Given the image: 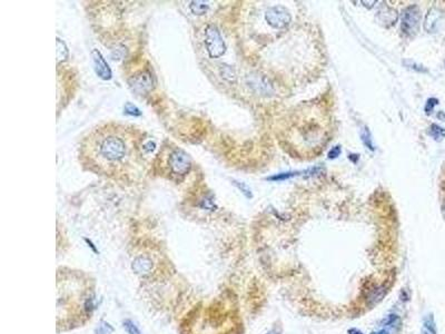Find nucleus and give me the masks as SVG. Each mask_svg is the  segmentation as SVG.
I'll use <instances>...</instances> for the list:
<instances>
[{
  "mask_svg": "<svg viewBox=\"0 0 445 334\" xmlns=\"http://www.w3.org/2000/svg\"><path fill=\"white\" fill-rule=\"evenodd\" d=\"M136 154L133 132L120 125L94 130L81 144V160L92 171L116 176L126 171Z\"/></svg>",
  "mask_w": 445,
  "mask_h": 334,
  "instance_id": "1",
  "label": "nucleus"
},
{
  "mask_svg": "<svg viewBox=\"0 0 445 334\" xmlns=\"http://www.w3.org/2000/svg\"><path fill=\"white\" fill-rule=\"evenodd\" d=\"M205 45L210 58H219L226 52V45L219 30L214 25H208L205 28Z\"/></svg>",
  "mask_w": 445,
  "mask_h": 334,
  "instance_id": "2",
  "label": "nucleus"
},
{
  "mask_svg": "<svg viewBox=\"0 0 445 334\" xmlns=\"http://www.w3.org/2000/svg\"><path fill=\"white\" fill-rule=\"evenodd\" d=\"M168 166L174 175L185 176L189 173L191 168L190 157L183 149H174L168 157Z\"/></svg>",
  "mask_w": 445,
  "mask_h": 334,
  "instance_id": "3",
  "label": "nucleus"
},
{
  "mask_svg": "<svg viewBox=\"0 0 445 334\" xmlns=\"http://www.w3.org/2000/svg\"><path fill=\"white\" fill-rule=\"evenodd\" d=\"M421 22V10L419 6L412 5L408 6L407 8L404 9L402 14V23L401 28L402 32L406 36H413L416 35L420 28Z\"/></svg>",
  "mask_w": 445,
  "mask_h": 334,
  "instance_id": "4",
  "label": "nucleus"
},
{
  "mask_svg": "<svg viewBox=\"0 0 445 334\" xmlns=\"http://www.w3.org/2000/svg\"><path fill=\"white\" fill-rule=\"evenodd\" d=\"M265 18L269 25L276 29H282L287 27L292 20L288 10L283 7V6H274V7H270L269 9H267Z\"/></svg>",
  "mask_w": 445,
  "mask_h": 334,
  "instance_id": "5",
  "label": "nucleus"
},
{
  "mask_svg": "<svg viewBox=\"0 0 445 334\" xmlns=\"http://www.w3.org/2000/svg\"><path fill=\"white\" fill-rule=\"evenodd\" d=\"M130 88L138 94H147L154 87L153 75L149 70H142L133 75L128 81Z\"/></svg>",
  "mask_w": 445,
  "mask_h": 334,
  "instance_id": "6",
  "label": "nucleus"
},
{
  "mask_svg": "<svg viewBox=\"0 0 445 334\" xmlns=\"http://www.w3.org/2000/svg\"><path fill=\"white\" fill-rule=\"evenodd\" d=\"M247 84L249 87L255 90L260 95L269 96L274 93L273 85L269 83L266 77L262 75H251L247 78Z\"/></svg>",
  "mask_w": 445,
  "mask_h": 334,
  "instance_id": "7",
  "label": "nucleus"
},
{
  "mask_svg": "<svg viewBox=\"0 0 445 334\" xmlns=\"http://www.w3.org/2000/svg\"><path fill=\"white\" fill-rule=\"evenodd\" d=\"M444 18V13L442 10L433 7L429 10V13L425 16L424 21V29L428 33H435L440 27L441 22Z\"/></svg>",
  "mask_w": 445,
  "mask_h": 334,
  "instance_id": "8",
  "label": "nucleus"
},
{
  "mask_svg": "<svg viewBox=\"0 0 445 334\" xmlns=\"http://www.w3.org/2000/svg\"><path fill=\"white\" fill-rule=\"evenodd\" d=\"M93 59H94V66H95V70L96 74H97L101 80H110L112 78V70L109 68V66L106 63L105 58L103 57V55H101L97 49H94L93 53Z\"/></svg>",
  "mask_w": 445,
  "mask_h": 334,
  "instance_id": "9",
  "label": "nucleus"
},
{
  "mask_svg": "<svg viewBox=\"0 0 445 334\" xmlns=\"http://www.w3.org/2000/svg\"><path fill=\"white\" fill-rule=\"evenodd\" d=\"M398 17L399 16L398 13H396V10L388 7L386 5H383L382 8L378 10V13L376 15L377 20L385 27L393 26L396 20H398Z\"/></svg>",
  "mask_w": 445,
  "mask_h": 334,
  "instance_id": "10",
  "label": "nucleus"
},
{
  "mask_svg": "<svg viewBox=\"0 0 445 334\" xmlns=\"http://www.w3.org/2000/svg\"><path fill=\"white\" fill-rule=\"evenodd\" d=\"M321 171V168L320 167H314V168H311V169H306V171H300V172H287V173H280V174H276V175H273V176H270V177H267V181H274V182H277V181H285V179H290V178H292V177H295V176H299V175H314V174H316V173H318Z\"/></svg>",
  "mask_w": 445,
  "mask_h": 334,
  "instance_id": "11",
  "label": "nucleus"
},
{
  "mask_svg": "<svg viewBox=\"0 0 445 334\" xmlns=\"http://www.w3.org/2000/svg\"><path fill=\"white\" fill-rule=\"evenodd\" d=\"M152 261L146 256L137 258L133 263V269L136 271V273H142V274H146V273L152 270Z\"/></svg>",
  "mask_w": 445,
  "mask_h": 334,
  "instance_id": "12",
  "label": "nucleus"
},
{
  "mask_svg": "<svg viewBox=\"0 0 445 334\" xmlns=\"http://www.w3.org/2000/svg\"><path fill=\"white\" fill-rule=\"evenodd\" d=\"M189 9L194 15L202 16L207 13L208 5L205 2H191L189 5Z\"/></svg>",
  "mask_w": 445,
  "mask_h": 334,
  "instance_id": "13",
  "label": "nucleus"
},
{
  "mask_svg": "<svg viewBox=\"0 0 445 334\" xmlns=\"http://www.w3.org/2000/svg\"><path fill=\"white\" fill-rule=\"evenodd\" d=\"M68 58V49L67 46H66L65 42L57 38V63H62L65 62L66 59Z\"/></svg>",
  "mask_w": 445,
  "mask_h": 334,
  "instance_id": "14",
  "label": "nucleus"
},
{
  "mask_svg": "<svg viewBox=\"0 0 445 334\" xmlns=\"http://www.w3.org/2000/svg\"><path fill=\"white\" fill-rule=\"evenodd\" d=\"M360 139H362V142H363V144L366 146V148H369L372 151L375 149L374 144H373L371 132H370V130L366 126H364L363 129L360 130Z\"/></svg>",
  "mask_w": 445,
  "mask_h": 334,
  "instance_id": "15",
  "label": "nucleus"
},
{
  "mask_svg": "<svg viewBox=\"0 0 445 334\" xmlns=\"http://www.w3.org/2000/svg\"><path fill=\"white\" fill-rule=\"evenodd\" d=\"M220 75L221 77L230 83H234L236 81V72L231 66L221 65L220 67Z\"/></svg>",
  "mask_w": 445,
  "mask_h": 334,
  "instance_id": "16",
  "label": "nucleus"
},
{
  "mask_svg": "<svg viewBox=\"0 0 445 334\" xmlns=\"http://www.w3.org/2000/svg\"><path fill=\"white\" fill-rule=\"evenodd\" d=\"M429 134L435 139L436 142H441L442 139L445 137V129H443V127L438 126L436 124H432L430 127V130H429Z\"/></svg>",
  "mask_w": 445,
  "mask_h": 334,
  "instance_id": "17",
  "label": "nucleus"
},
{
  "mask_svg": "<svg viewBox=\"0 0 445 334\" xmlns=\"http://www.w3.org/2000/svg\"><path fill=\"white\" fill-rule=\"evenodd\" d=\"M423 331L428 332L430 334H437L435 321H434V318H433L432 314L428 315V317H425V319L423 321Z\"/></svg>",
  "mask_w": 445,
  "mask_h": 334,
  "instance_id": "18",
  "label": "nucleus"
},
{
  "mask_svg": "<svg viewBox=\"0 0 445 334\" xmlns=\"http://www.w3.org/2000/svg\"><path fill=\"white\" fill-rule=\"evenodd\" d=\"M123 326L128 334H142L141 330L138 329V326L131 320H125L123 322Z\"/></svg>",
  "mask_w": 445,
  "mask_h": 334,
  "instance_id": "19",
  "label": "nucleus"
},
{
  "mask_svg": "<svg viewBox=\"0 0 445 334\" xmlns=\"http://www.w3.org/2000/svg\"><path fill=\"white\" fill-rule=\"evenodd\" d=\"M124 111L126 114L131 115V116H141L142 115V112L140 111V108L131 104V102H126Z\"/></svg>",
  "mask_w": 445,
  "mask_h": 334,
  "instance_id": "20",
  "label": "nucleus"
},
{
  "mask_svg": "<svg viewBox=\"0 0 445 334\" xmlns=\"http://www.w3.org/2000/svg\"><path fill=\"white\" fill-rule=\"evenodd\" d=\"M113 331L114 329L110 326V324H108L107 322H100V324L96 329V334H110L113 333Z\"/></svg>",
  "mask_w": 445,
  "mask_h": 334,
  "instance_id": "21",
  "label": "nucleus"
},
{
  "mask_svg": "<svg viewBox=\"0 0 445 334\" xmlns=\"http://www.w3.org/2000/svg\"><path fill=\"white\" fill-rule=\"evenodd\" d=\"M384 324L387 325V326L394 327V326L400 324V318L398 317V315H394V314L388 315L386 320H384Z\"/></svg>",
  "mask_w": 445,
  "mask_h": 334,
  "instance_id": "22",
  "label": "nucleus"
},
{
  "mask_svg": "<svg viewBox=\"0 0 445 334\" xmlns=\"http://www.w3.org/2000/svg\"><path fill=\"white\" fill-rule=\"evenodd\" d=\"M234 184H235L240 191H242V193H244L245 195H246V197H248V198H251V197H253V194H252V191H251V188L246 185L245 183H240V182H234Z\"/></svg>",
  "mask_w": 445,
  "mask_h": 334,
  "instance_id": "23",
  "label": "nucleus"
},
{
  "mask_svg": "<svg viewBox=\"0 0 445 334\" xmlns=\"http://www.w3.org/2000/svg\"><path fill=\"white\" fill-rule=\"evenodd\" d=\"M437 104H438V100L436 98H430V99H428V101H426V105H425V113H426V115L432 114L433 109H434V107Z\"/></svg>",
  "mask_w": 445,
  "mask_h": 334,
  "instance_id": "24",
  "label": "nucleus"
},
{
  "mask_svg": "<svg viewBox=\"0 0 445 334\" xmlns=\"http://www.w3.org/2000/svg\"><path fill=\"white\" fill-rule=\"evenodd\" d=\"M404 64H405L406 67H408V68H412V69L416 70V71H420V72H426V71H428L425 68H423L422 66H420V65L415 64L414 62H408V60H405Z\"/></svg>",
  "mask_w": 445,
  "mask_h": 334,
  "instance_id": "25",
  "label": "nucleus"
},
{
  "mask_svg": "<svg viewBox=\"0 0 445 334\" xmlns=\"http://www.w3.org/2000/svg\"><path fill=\"white\" fill-rule=\"evenodd\" d=\"M201 206H202L203 209H206V210H209V211H214V209H215V204L213 202V199L212 198H208V197H206L205 199L203 200V203H202Z\"/></svg>",
  "mask_w": 445,
  "mask_h": 334,
  "instance_id": "26",
  "label": "nucleus"
},
{
  "mask_svg": "<svg viewBox=\"0 0 445 334\" xmlns=\"http://www.w3.org/2000/svg\"><path fill=\"white\" fill-rule=\"evenodd\" d=\"M341 151H342V149H341V146H334L332 149L329 150V153H328V159H330V160H334V159H338V157L340 156V154H341Z\"/></svg>",
  "mask_w": 445,
  "mask_h": 334,
  "instance_id": "27",
  "label": "nucleus"
},
{
  "mask_svg": "<svg viewBox=\"0 0 445 334\" xmlns=\"http://www.w3.org/2000/svg\"><path fill=\"white\" fill-rule=\"evenodd\" d=\"M348 334H364L362 331H359L358 329H350L348 330Z\"/></svg>",
  "mask_w": 445,
  "mask_h": 334,
  "instance_id": "28",
  "label": "nucleus"
},
{
  "mask_svg": "<svg viewBox=\"0 0 445 334\" xmlns=\"http://www.w3.org/2000/svg\"><path fill=\"white\" fill-rule=\"evenodd\" d=\"M372 334H390V332L387 330H380L377 332H373Z\"/></svg>",
  "mask_w": 445,
  "mask_h": 334,
  "instance_id": "29",
  "label": "nucleus"
},
{
  "mask_svg": "<svg viewBox=\"0 0 445 334\" xmlns=\"http://www.w3.org/2000/svg\"><path fill=\"white\" fill-rule=\"evenodd\" d=\"M266 334H281V331L279 330V329H273V330H270L268 333H266Z\"/></svg>",
  "mask_w": 445,
  "mask_h": 334,
  "instance_id": "30",
  "label": "nucleus"
}]
</instances>
